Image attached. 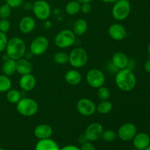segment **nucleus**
<instances>
[{
	"label": "nucleus",
	"mask_w": 150,
	"mask_h": 150,
	"mask_svg": "<svg viewBox=\"0 0 150 150\" xmlns=\"http://www.w3.org/2000/svg\"><path fill=\"white\" fill-rule=\"evenodd\" d=\"M115 83L117 87L123 92L133 90L136 84V77L130 69L119 70L115 76Z\"/></svg>",
	"instance_id": "obj_1"
},
{
	"label": "nucleus",
	"mask_w": 150,
	"mask_h": 150,
	"mask_svg": "<svg viewBox=\"0 0 150 150\" xmlns=\"http://www.w3.org/2000/svg\"><path fill=\"white\" fill-rule=\"evenodd\" d=\"M6 55L8 58L18 60L23 58L26 52V45L24 41L18 37H13L8 40L5 48Z\"/></svg>",
	"instance_id": "obj_2"
},
{
	"label": "nucleus",
	"mask_w": 150,
	"mask_h": 150,
	"mask_svg": "<svg viewBox=\"0 0 150 150\" xmlns=\"http://www.w3.org/2000/svg\"><path fill=\"white\" fill-rule=\"evenodd\" d=\"M39 106L36 101L31 98H21L16 103V110L21 115L31 117L38 113Z\"/></svg>",
	"instance_id": "obj_3"
},
{
	"label": "nucleus",
	"mask_w": 150,
	"mask_h": 150,
	"mask_svg": "<svg viewBox=\"0 0 150 150\" xmlns=\"http://www.w3.org/2000/svg\"><path fill=\"white\" fill-rule=\"evenodd\" d=\"M89 56L86 50L81 47H76L69 54V63L74 68H81L88 62Z\"/></svg>",
	"instance_id": "obj_4"
},
{
	"label": "nucleus",
	"mask_w": 150,
	"mask_h": 150,
	"mask_svg": "<svg viewBox=\"0 0 150 150\" xmlns=\"http://www.w3.org/2000/svg\"><path fill=\"white\" fill-rule=\"evenodd\" d=\"M131 10V4L129 0H118L113 4L111 15L115 20L124 21L129 16Z\"/></svg>",
	"instance_id": "obj_5"
},
{
	"label": "nucleus",
	"mask_w": 150,
	"mask_h": 150,
	"mask_svg": "<svg viewBox=\"0 0 150 150\" xmlns=\"http://www.w3.org/2000/svg\"><path fill=\"white\" fill-rule=\"evenodd\" d=\"M76 40V35L70 29H63L58 32L54 38V43L58 48L64 49L74 45Z\"/></svg>",
	"instance_id": "obj_6"
},
{
	"label": "nucleus",
	"mask_w": 150,
	"mask_h": 150,
	"mask_svg": "<svg viewBox=\"0 0 150 150\" xmlns=\"http://www.w3.org/2000/svg\"><path fill=\"white\" fill-rule=\"evenodd\" d=\"M32 11L38 19L46 21L51 14V7L49 3L45 0H37L32 4Z\"/></svg>",
	"instance_id": "obj_7"
},
{
	"label": "nucleus",
	"mask_w": 150,
	"mask_h": 150,
	"mask_svg": "<svg viewBox=\"0 0 150 150\" xmlns=\"http://www.w3.org/2000/svg\"><path fill=\"white\" fill-rule=\"evenodd\" d=\"M86 80L89 86L94 89H98L105 83V76L102 70L98 68H92L86 73Z\"/></svg>",
	"instance_id": "obj_8"
},
{
	"label": "nucleus",
	"mask_w": 150,
	"mask_h": 150,
	"mask_svg": "<svg viewBox=\"0 0 150 150\" xmlns=\"http://www.w3.org/2000/svg\"><path fill=\"white\" fill-rule=\"evenodd\" d=\"M49 46V41L45 36H38L34 38L29 45V51L32 55L41 56L46 52Z\"/></svg>",
	"instance_id": "obj_9"
},
{
	"label": "nucleus",
	"mask_w": 150,
	"mask_h": 150,
	"mask_svg": "<svg viewBox=\"0 0 150 150\" xmlns=\"http://www.w3.org/2000/svg\"><path fill=\"white\" fill-rule=\"evenodd\" d=\"M76 108L79 114L83 117H90L96 111L95 102L89 98H81L76 104Z\"/></svg>",
	"instance_id": "obj_10"
},
{
	"label": "nucleus",
	"mask_w": 150,
	"mask_h": 150,
	"mask_svg": "<svg viewBox=\"0 0 150 150\" xmlns=\"http://www.w3.org/2000/svg\"><path fill=\"white\" fill-rule=\"evenodd\" d=\"M103 130L104 129L102 125L98 122H92L86 127L84 136L88 142H97L101 139Z\"/></svg>",
	"instance_id": "obj_11"
},
{
	"label": "nucleus",
	"mask_w": 150,
	"mask_h": 150,
	"mask_svg": "<svg viewBox=\"0 0 150 150\" xmlns=\"http://www.w3.org/2000/svg\"><path fill=\"white\" fill-rule=\"evenodd\" d=\"M117 137L124 142H128L132 140L137 133V129L136 125L131 122H127L123 124L117 130Z\"/></svg>",
	"instance_id": "obj_12"
},
{
	"label": "nucleus",
	"mask_w": 150,
	"mask_h": 150,
	"mask_svg": "<svg viewBox=\"0 0 150 150\" xmlns=\"http://www.w3.org/2000/svg\"><path fill=\"white\" fill-rule=\"evenodd\" d=\"M108 35L110 38L116 41H121L127 36V30L121 23H115L111 24L108 28Z\"/></svg>",
	"instance_id": "obj_13"
},
{
	"label": "nucleus",
	"mask_w": 150,
	"mask_h": 150,
	"mask_svg": "<svg viewBox=\"0 0 150 150\" xmlns=\"http://www.w3.org/2000/svg\"><path fill=\"white\" fill-rule=\"evenodd\" d=\"M53 134V128L48 124L38 125L34 129V135L39 140L50 139Z\"/></svg>",
	"instance_id": "obj_14"
},
{
	"label": "nucleus",
	"mask_w": 150,
	"mask_h": 150,
	"mask_svg": "<svg viewBox=\"0 0 150 150\" xmlns=\"http://www.w3.org/2000/svg\"><path fill=\"white\" fill-rule=\"evenodd\" d=\"M36 82V79L32 73L23 75L19 79V86L23 91L29 92L35 89Z\"/></svg>",
	"instance_id": "obj_15"
},
{
	"label": "nucleus",
	"mask_w": 150,
	"mask_h": 150,
	"mask_svg": "<svg viewBox=\"0 0 150 150\" xmlns=\"http://www.w3.org/2000/svg\"><path fill=\"white\" fill-rule=\"evenodd\" d=\"M36 22L32 16H26L22 18L19 22V30L21 33L29 34L35 29Z\"/></svg>",
	"instance_id": "obj_16"
},
{
	"label": "nucleus",
	"mask_w": 150,
	"mask_h": 150,
	"mask_svg": "<svg viewBox=\"0 0 150 150\" xmlns=\"http://www.w3.org/2000/svg\"><path fill=\"white\" fill-rule=\"evenodd\" d=\"M112 64L118 70L127 68L129 64L128 57L125 54L121 51H117L114 53L112 57Z\"/></svg>",
	"instance_id": "obj_17"
},
{
	"label": "nucleus",
	"mask_w": 150,
	"mask_h": 150,
	"mask_svg": "<svg viewBox=\"0 0 150 150\" xmlns=\"http://www.w3.org/2000/svg\"><path fill=\"white\" fill-rule=\"evenodd\" d=\"M133 145L137 149L144 150L150 144V137L145 133H136L133 138Z\"/></svg>",
	"instance_id": "obj_18"
},
{
	"label": "nucleus",
	"mask_w": 150,
	"mask_h": 150,
	"mask_svg": "<svg viewBox=\"0 0 150 150\" xmlns=\"http://www.w3.org/2000/svg\"><path fill=\"white\" fill-rule=\"evenodd\" d=\"M32 63L26 59L21 58L16 60V72L21 76L32 73Z\"/></svg>",
	"instance_id": "obj_19"
},
{
	"label": "nucleus",
	"mask_w": 150,
	"mask_h": 150,
	"mask_svg": "<svg viewBox=\"0 0 150 150\" xmlns=\"http://www.w3.org/2000/svg\"><path fill=\"white\" fill-rule=\"evenodd\" d=\"M64 80L71 86H76L81 82L82 76L80 72L77 70H70L66 72L64 75Z\"/></svg>",
	"instance_id": "obj_20"
},
{
	"label": "nucleus",
	"mask_w": 150,
	"mask_h": 150,
	"mask_svg": "<svg viewBox=\"0 0 150 150\" xmlns=\"http://www.w3.org/2000/svg\"><path fill=\"white\" fill-rule=\"evenodd\" d=\"M35 150H60L56 142L51 139H42L36 144Z\"/></svg>",
	"instance_id": "obj_21"
},
{
	"label": "nucleus",
	"mask_w": 150,
	"mask_h": 150,
	"mask_svg": "<svg viewBox=\"0 0 150 150\" xmlns=\"http://www.w3.org/2000/svg\"><path fill=\"white\" fill-rule=\"evenodd\" d=\"M88 29V23L85 19H78L73 26V32L76 36H82Z\"/></svg>",
	"instance_id": "obj_22"
},
{
	"label": "nucleus",
	"mask_w": 150,
	"mask_h": 150,
	"mask_svg": "<svg viewBox=\"0 0 150 150\" xmlns=\"http://www.w3.org/2000/svg\"><path fill=\"white\" fill-rule=\"evenodd\" d=\"M1 70L4 75L11 76L16 72V61L12 59H7L4 60L1 67Z\"/></svg>",
	"instance_id": "obj_23"
},
{
	"label": "nucleus",
	"mask_w": 150,
	"mask_h": 150,
	"mask_svg": "<svg viewBox=\"0 0 150 150\" xmlns=\"http://www.w3.org/2000/svg\"><path fill=\"white\" fill-rule=\"evenodd\" d=\"M81 11V3L76 0H71L65 5V12L70 16H76Z\"/></svg>",
	"instance_id": "obj_24"
},
{
	"label": "nucleus",
	"mask_w": 150,
	"mask_h": 150,
	"mask_svg": "<svg viewBox=\"0 0 150 150\" xmlns=\"http://www.w3.org/2000/svg\"><path fill=\"white\" fill-rule=\"evenodd\" d=\"M6 93L7 100L12 104H16L22 98L20 91L16 89H10Z\"/></svg>",
	"instance_id": "obj_25"
},
{
	"label": "nucleus",
	"mask_w": 150,
	"mask_h": 150,
	"mask_svg": "<svg viewBox=\"0 0 150 150\" xmlns=\"http://www.w3.org/2000/svg\"><path fill=\"white\" fill-rule=\"evenodd\" d=\"M113 109L112 103L109 100H101L96 105V111L100 114H107L111 112Z\"/></svg>",
	"instance_id": "obj_26"
},
{
	"label": "nucleus",
	"mask_w": 150,
	"mask_h": 150,
	"mask_svg": "<svg viewBox=\"0 0 150 150\" xmlns=\"http://www.w3.org/2000/svg\"><path fill=\"white\" fill-rule=\"evenodd\" d=\"M12 87V81L10 76L0 75V92H7Z\"/></svg>",
	"instance_id": "obj_27"
},
{
	"label": "nucleus",
	"mask_w": 150,
	"mask_h": 150,
	"mask_svg": "<svg viewBox=\"0 0 150 150\" xmlns=\"http://www.w3.org/2000/svg\"><path fill=\"white\" fill-rule=\"evenodd\" d=\"M54 61L59 65H64L69 63V54L64 51H59L54 55Z\"/></svg>",
	"instance_id": "obj_28"
},
{
	"label": "nucleus",
	"mask_w": 150,
	"mask_h": 150,
	"mask_svg": "<svg viewBox=\"0 0 150 150\" xmlns=\"http://www.w3.org/2000/svg\"><path fill=\"white\" fill-rule=\"evenodd\" d=\"M97 89H98L97 95L100 100H108L111 96V91L108 87L103 85Z\"/></svg>",
	"instance_id": "obj_29"
},
{
	"label": "nucleus",
	"mask_w": 150,
	"mask_h": 150,
	"mask_svg": "<svg viewBox=\"0 0 150 150\" xmlns=\"http://www.w3.org/2000/svg\"><path fill=\"white\" fill-rule=\"evenodd\" d=\"M117 138V133L112 130H105L103 132L101 139L105 142H112Z\"/></svg>",
	"instance_id": "obj_30"
},
{
	"label": "nucleus",
	"mask_w": 150,
	"mask_h": 150,
	"mask_svg": "<svg viewBox=\"0 0 150 150\" xmlns=\"http://www.w3.org/2000/svg\"><path fill=\"white\" fill-rule=\"evenodd\" d=\"M11 10L12 8L7 3L1 4L0 6V18L8 19L11 15Z\"/></svg>",
	"instance_id": "obj_31"
},
{
	"label": "nucleus",
	"mask_w": 150,
	"mask_h": 150,
	"mask_svg": "<svg viewBox=\"0 0 150 150\" xmlns=\"http://www.w3.org/2000/svg\"><path fill=\"white\" fill-rule=\"evenodd\" d=\"M10 29V22L7 18H0V32L7 33Z\"/></svg>",
	"instance_id": "obj_32"
},
{
	"label": "nucleus",
	"mask_w": 150,
	"mask_h": 150,
	"mask_svg": "<svg viewBox=\"0 0 150 150\" xmlns=\"http://www.w3.org/2000/svg\"><path fill=\"white\" fill-rule=\"evenodd\" d=\"M7 42H8V38L6 33L0 32V53L5 51Z\"/></svg>",
	"instance_id": "obj_33"
},
{
	"label": "nucleus",
	"mask_w": 150,
	"mask_h": 150,
	"mask_svg": "<svg viewBox=\"0 0 150 150\" xmlns=\"http://www.w3.org/2000/svg\"><path fill=\"white\" fill-rule=\"evenodd\" d=\"M6 2L12 9L18 8L22 5L23 0H5Z\"/></svg>",
	"instance_id": "obj_34"
},
{
	"label": "nucleus",
	"mask_w": 150,
	"mask_h": 150,
	"mask_svg": "<svg viewBox=\"0 0 150 150\" xmlns=\"http://www.w3.org/2000/svg\"><path fill=\"white\" fill-rule=\"evenodd\" d=\"M92 10V5L90 3H83L81 4V11L84 14H88Z\"/></svg>",
	"instance_id": "obj_35"
},
{
	"label": "nucleus",
	"mask_w": 150,
	"mask_h": 150,
	"mask_svg": "<svg viewBox=\"0 0 150 150\" xmlns=\"http://www.w3.org/2000/svg\"><path fill=\"white\" fill-rule=\"evenodd\" d=\"M81 150H96L95 145L91 142H85L82 144Z\"/></svg>",
	"instance_id": "obj_36"
},
{
	"label": "nucleus",
	"mask_w": 150,
	"mask_h": 150,
	"mask_svg": "<svg viewBox=\"0 0 150 150\" xmlns=\"http://www.w3.org/2000/svg\"><path fill=\"white\" fill-rule=\"evenodd\" d=\"M60 150H81L80 148H79L78 146H74V145H67V146H64L62 149Z\"/></svg>",
	"instance_id": "obj_37"
},
{
	"label": "nucleus",
	"mask_w": 150,
	"mask_h": 150,
	"mask_svg": "<svg viewBox=\"0 0 150 150\" xmlns=\"http://www.w3.org/2000/svg\"><path fill=\"white\" fill-rule=\"evenodd\" d=\"M144 69L147 73H150V58L148 59L146 62H145Z\"/></svg>",
	"instance_id": "obj_38"
},
{
	"label": "nucleus",
	"mask_w": 150,
	"mask_h": 150,
	"mask_svg": "<svg viewBox=\"0 0 150 150\" xmlns=\"http://www.w3.org/2000/svg\"><path fill=\"white\" fill-rule=\"evenodd\" d=\"M100 1H102L104 3H107V4H114L118 0H100Z\"/></svg>",
	"instance_id": "obj_39"
},
{
	"label": "nucleus",
	"mask_w": 150,
	"mask_h": 150,
	"mask_svg": "<svg viewBox=\"0 0 150 150\" xmlns=\"http://www.w3.org/2000/svg\"><path fill=\"white\" fill-rule=\"evenodd\" d=\"M76 1H78L81 4H83V3H90L93 0H76Z\"/></svg>",
	"instance_id": "obj_40"
},
{
	"label": "nucleus",
	"mask_w": 150,
	"mask_h": 150,
	"mask_svg": "<svg viewBox=\"0 0 150 150\" xmlns=\"http://www.w3.org/2000/svg\"><path fill=\"white\" fill-rule=\"evenodd\" d=\"M147 51H148V53H149V54L150 55V42H149V45H148V47H147Z\"/></svg>",
	"instance_id": "obj_41"
},
{
	"label": "nucleus",
	"mask_w": 150,
	"mask_h": 150,
	"mask_svg": "<svg viewBox=\"0 0 150 150\" xmlns=\"http://www.w3.org/2000/svg\"><path fill=\"white\" fill-rule=\"evenodd\" d=\"M144 150H150V144L149 145V146H147V147H146V149H145Z\"/></svg>",
	"instance_id": "obj_42"
},
{
	"label": "nucleus",
	"mask_w": 150,
	"mask_h": 150,
	"mask_svg": "<svg viewBox=\"0 0 150 150\" xmlns=\"http://www.w3.org/2000/svg\"><path fill=\"white\" fill-rule=\"evenodd\" d=\"M0 150H5V149H2V148H0Z\"/></svg>",
	"instance_id": "obj_43"
},
{
	"label": "nucleus",
	"mask_w": 150,
	"mask_h": 150,
	"mask_svg": "<svg viewBox=\"0 0 150 150\" xmlns=\"http://www.w3.org/2000/svg\"><path fill=\"white\" fill-rule=\"evenodd\" d=\"M134 150H140V149H134Z\"/></svg>",
	"instance_id": "obj_44"
}]
</instances>
